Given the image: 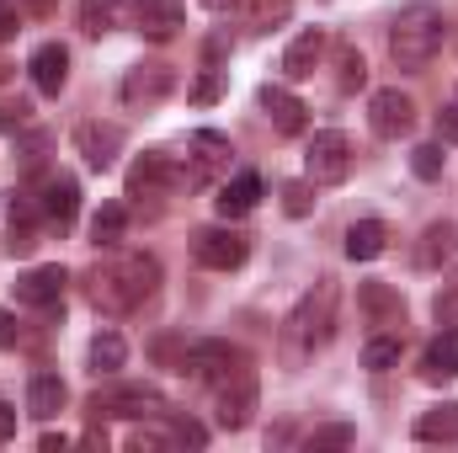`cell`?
<instances>
[{
	"instance_id": "cell-46",
	"label": "cell",
	"mask_w": 458,
	"mask_h": 453,
	"mask_svg": "<svg viewBox=\"0 0 458 453\" xmlns=\"http://www.w3.org/2000/svg\"><path fill=\"white\" fill-rule=\"evenodd\" d=\"M208 11H234V0H203Z\"/></svg>"
},
{
	"instance_id": "cell-31",
	"label": "cell",
	"mask_w": 458,
	"mask_h": 453,
	"mask_svg": "<svg viewBox=\"0 0 458 453\" xmlns=\"http://www.w3.org/2000/svg\"><path fill=\"white\" fill-rule=\"evenodd\" d=\"M123 363H128V341L117 337V331H102V337L91 341V373H107L113 379Z\"/></svg>"
},
{
	"instance_id": "cell-21",
	"label": "cell",
	"mask_w": 458,
	"mask_h": 453,
	"mask_svg": "<svg viewBox=\"0 0 458 453\" xmlns=\"http://www.w3.org/2000/svg\"><path fill=\"white\" fill-rule=\"evenodd\" d=\"M421 379H427V384H448V379H458V331L454 326L427 341V352H421Z\"/></svg>"
},
{
	"instance_id": "cell-22",
	"label": "cell",
	"mask_w": 458,
	"mask_h": 453,
	"mask_svg": "<svg viewBox=\"0 0 458 453\" xmlns=\"http://www.w3.org/2000/svg\"><path fill=\"white\" fill-rule=\"evenodd\" d=\"M454 256H458V225H454V219H437V225H427L421 245H416V267L437 272V267H443V261H454Z\"/></svg>"
},
{
	"instance_id": "cell-34",
	"label": "cell",
	"mask_w": 458,
	"mask_h": 453,
	"mask_svg": "<svg viewBox=\"0 0 458 453\" xmlns=\"http://www.w3.org/2000/svg\"><path fill=\"white\" fill-rule=\"evenodd\" d=\"M443 166H448L443 139H437V144H416V150H411V171H416L421 182H437V176H443Z\"/></svg>"
},
{
	"instance_id": "cell-44",
	"label": "cell",
	"mask_w": 458,
	"mask_h": 453,
	"mask_svg": "<svg viewBox=\"0 0 458 453\" xmlns=\"http://www.w3.org/2000/svg\"><path fill=\"white\" fill-rule=\"evenodd\" d=\"M38 449H43V453H64V449H70V438H64V432H43V438H38Z\"/></svg>"
},
{
	"instance_id": "cell-38",
	"label": "cell",
	"mask_w": 458,
	"mask_h": 453,
	"mask_svg": "<svg viewBox=\"0 0 458 453\" xmlns=\"http://www.w3.org/2000/svg\"><path fill=\"white\" fill-rule=\"evenodd\" d=\"M219 97H225V75H219V70L208 64V70L198 75V86H192V102H198V107H214Z\"/></svg>"
},
{
	"instance_id": "cell-2",
	"label": "cell",
	"mask_w": 458,
	"mask_h": 453,
	"mask_svg": "<svg viewBox=\"0 0 458 453\" xmlns=\"http://www.w3.org/2000/svg\"><path fill=\"white\" fill-rule=\"evenodd\" d=\"M336 337V283L320 278L283 321V363L288 368H304L326 341Z\"/></svg>"
},
{
	"instance_id": "cell-28",
	"label": "cell",
	"mask_w": 458,
	"mask_h": 453,
	"mask_svg": "<svg viewBox=\"0 0 458 453\" xmlns=\"http://www.w3.org/2000/svg\"><path fill=\"white\" fill-rule=\"evenodd\" d=\"M384 245H389L384 219H357V225L346 229V256L352 261H373V256H384Z\"/></svg>"
},
{
	"instance_id": "cell-11",
	"label": "cell",
	"mask_w": 458,
	"mask_h": 453,
	"mask_svg": "<svg viewBox=\"0 0 458 453\" xmlns=\"http://www.w3.org/2000/svg\"><path fill=\"white\" fill-rule=\"evenodd\" d=\"M38 209H43V225L54 229H70L75 214H81V182L70 171H48L38 182Z\"/></svg>"
},
{
	"instance_id": "cell-4",
	"label": "cell",
	"mask_w": 458,
	"mask_h": 453,
	"mask_svg": "<svg viewBox=\"0 0 458 453\" xmlns=\"http://www.w3.org/2000/svg\"><path fill=\"white\" fill-rule=\"evenodd\" d=\"M240 368H250V357H245V346H234V341H219V337H203V341H187L182 346V357H176V373H187L192 384H225L234 379Z\"/></svg>"
},
{
	"instance_id": "cell-42",
	"label": "cell",
	"mask_w": 458,
	"mask_h": 453,
	"mask_svg": "<svg viewBox=\"0 0 458 453\" xmlns=\"http://www.w3.org/2000/svg\"><path fill=\"white\" fill-rule=\"evenodd\" d=\"M21 341V326H16V315L11 310H0V352H11Z\"/></svg>"
},
{
	"instance_id": "cell-5",
	"label": "cell",
	"mask_w": 458,
	"mask_h": 453,
	"mask_svg": "<svg viewBox=\"0 0 458 453\" xmlns=\"http://www.w3.org/2000/svg\"><path fill=\"white\" fill-rule=\"evenodd\" d=\"M86 411L97 416V422H149V416H165V395L155 389V384H107V389H97L91 400H86Z\"/></svg>"
},
{
	"instance_id": "cell-48",
	"label": "cell",
	"mask_w": 458,
	"mask_h": 453,
	"mask_svg": "<svg viewBox=\"0 0 458 453\" xmlns=\"http://www.w3.org/2000/svg\"><path fill=\"white\" fill-rule=\"evenodd\" d=\"M27 5H48V0H27Z\"/></svg>"
},
{
	"instance_id": "cell-47",
	"label": "cell",
	"mask_w": 458,
	"mask_h": 453,
	"mask_svg": "<svg viewBox=\"0 0 458 453\" xmlns=\"http://www.w3.org/2000/svg\"><path fill=\"white\" fill-rule=\"evenodd\" d=\"M5 81H11V64H0V86H5Z\"/></svg>"
},
{
	"instance_id": "cell-16",
	"label": "cell",
	"mask_w": 458,
	"mask_h": 453,
	"mask_svg": "<svg viewBox=\"0 0 458 453\" xmlns=\"http://www.w3.org/2000/svg\"><path fill=\"white\" fill-rule=\"evenodd\" d=\"M27 75H32V86L43 97H59L64 81H70V48L64 43H38L32 59H27Z\"/></svg>"
},
{
	"instance_id": "cell-39",
	"label": "cell",
	"mask_w": 458,
	"mask_h": 453,
	"mask_svg": "<svg viewBox=\"0 0 458 453\" xmlns=\"http://www.w3.org/2000/svg\"><path fill=\"white\" fill-rule=\"evenodd\" d=\"M171 443H176V449H203L208 432H203L198 422H171Z\"/></svg>"
},
{
	"instance_id": "cell-9",
	"label": "cell",
	"mask_w": 458,
	"mask_h": 453,
	"mask_svg": "<svg viewBox=\"0 0 458 453\" xmlns=\"http://www.w3.org/2000/svg\"><path fill=\"white\" fill-rule=\"evenodd\" d=\"M192 256H198V267H208V272H234V267L250 256V240L229 225H214V229H198V235H192Z\"/></svg>"
},
{
	"instance_id": "cell-29",
	"label": "cell",
	"mask_w": 458,
	"mask_h": 453,
	"mask_svg": "<svg viewBox=\"0 0 458 453\" xmlns=\"http://www.w3.org/2000/svg\"><path fill=\"white\" fill-rule=\"evenodd\" d=\"M128 235V209L123 203H102V214L91 219V245L102 251H117V240Z\"/></svg>"
},
{
	"instance_id": "cell-30",
	"label": "cell",
	"mask_w": 458,
	"mask_h": 453,
	"mask_svg": "<svg viewBox=\"0 0 458 453\" xmlns=\"http://www.w3.org/2000/svg\"><path fill=\"white\" fill-rule=\"evenodd\" d=\"M400 352H405V341L400 337H368L362 341V368L368 373H389V368H400Z\"/></svg>"
},
{
	"instance_id": "cell-7",
	"label": "cell",
	"mask_w": 458,
	"mask_h": 453,
	"mask_svg": "<svg viewBox=\"0 0 458 453\" xmlns=\"http://www.w3.org/2000/svg\"><path fill=\"white\" fill-rule=\"evenodd\" d=\"M176 187H187V166H176L165 150H149L128 166V198H165Z\"/></svg>"
},
{
	"instance_id": "cell-36",
	"label": "cell",
	"mask_w": 458,
	"mask_h": 453,
	"mask_svg": "<svg viewBox=\"0 0 458 453\" xmlns=\"http://www.w3.org/2000/svg\"><path fill=\"white\" fill-rule=\"evenodd\" d=\"M432 315H437V326H458V272L437 288V299H432Z\"/></svg>"
},
{
	"instance_id": "cell-25",
	"label": "cell",
	"mask_w": 458,
	"mask_h": 453,
	"mask_svg": "<svg viewBox=\"0 0 458 453\" xmlns=\"http://www.w3.org/2000/svg\"><path fill=\"white\" fill-rule=\"evenodd\" d=\"M38 219H43L38 198H11V240H5L11 256H27L38 245Z\"/></svg>"
},
{
	"instance_id": "cell-33",
	"label": "cell",
	"mask_w": 458,
	"mask_h": 453,
	"mask_svg": "<svg viewBox=\"0 0 458 453\" xmlns=\"http://www.w3.org/2000/svg\"><path fill=\"white\" fill-rule=\"evenodd\" d=\"M117 27V0H81V32L86 38H102Z\"/></svg>"
},
{
	"instance_id": "cell-15",
	"label": "cell",
	"mask_w": 458,
	"mask_h": 453,
	"mask_svg": "<svg viewBox=\"0 0 458 453\" xmlns=\"http://www.w3.org/2000/svg\"><path fill=\"white\" fill-rule=\"evenodd\" d=\"M75 150L86 155L91 171H113L117 150H123V128H117V123H81V128H75Z\"/></svg>"
},
{
	"instance_id": "cell-17",
	"label": "cell",
	"mask_w": 458,
	"mask_h": 453,
	"mask_svg": "<svg viewBox=\"0 0 458 453\" xmlns=\"http://www.w3.org/2000/svg\"><path fill=\"white\" fill-rule=\"evenodd\" d=\"M133 27H139L149 43H171V38L187 27V11H182V0H144V11L133 16Z\"/></svg>"
},
{
	"instance_id": "cell-13",
	"label": "cell",
	"mask_w": 458,
	"mask_h": 453,
	"mask_svg": "<svg viewBox=\"0 0 458 453\" xmlns=\"http://www.w3.org/2000/svg\"><path fill=\"white\" fill-rule=\"evenodd\" d=\"M229 139L214 128H198L192 133V155H187V187H208L219 171H229Z\"/></svg>"
},
{
	"instance_id": "cell-35",
	"label": "cell",
	"mask_w": 458,
	"mask_h": 453,
	"mask_svg": "<svg viewBox=\"0 0 458 453\" xmlns=\"http://www.w3.org/2000/svg\"><path fill=\"white\" fill-rule=\"evenodd\" d=\"M357 443V432L346 427V422H336V427H315L310 432V453H320V449H352Z\"/></svg>"
},
{
	"instance_id": "cell-3",
	"label": "cell",
	"mask_w": 458,
	"mask_h": 453,
	"mask_svg": "<svg viewBox=\"0 0 458 453\" xmlns=\"http://www.w3.org/2000/svg\"><path fill=\"white\" fill-rule=\"evenodd\" d=\"M443 43H448V16L437 5H427V0L405 5L394 16V27H389V54H394L400 70H427L443 54Z\"/></svg>"
},
{
	"instance_id": "cell-1",
	"label": "cell",
	"mask_w": 458,
	"mask_h": 453,
	"mask_svg": "<svg viewBox=\"0 0 458 453\" xmlns=\"http://www.w3.org/2000/svg\"><path fill=\"white\" fill-rule=\"evenodd\" d=\"M160 288V261L149 251H113L86 272V299L97 315H133Z\"/></svg>"
},
{
	"instance_id": "cell-18",
	"label": "cell",
	"mask_w": 458,
	"mask_h": 453,
	"mask_svg": "<svg viewBox=\"0 0 458 453\" xmlns=\"http://www.w3.org/2000/svg\"><path fill=\"white\" fill-rule=\"evenodd\" d=\"M320 59H326V32H320V27H304V32L288 43V54H283V75H288V81H310V75L320 70Z\"/></svg>"
},
{
	"instance_id": "cell-20",
	"label": "cell",
	"mask_w": 458,
	"mask_h": 453,
	"mask_svg": "<svg viewBox=\"0 0 458 453\" xmlns=\"http://www.w3.org/2000/svg\"><path fill=\"white\" fill-rule=\"evenodd\" d=\"M261 113L272 117L277 133H304V123H310V107L288 86H261Z\"/></svg>"
},
{
	"instance_id": "cell-40",
	"label": "cell",
	"mask_w": 458,
	"mask_h": 453,
	"mask_svg": "<svg viewBox=\"0 0 458 453\" xmlns=\"http://www.w3.org/2000/svg\"><path fill=\"white\" fill-rule=\"evenodd\" d=\"M27 117H32V107L16 97V102H0V133H16V128H27Z\"/></svg>"
},
{
	"instance_id": "cell-43",
	"label": "cell",
	"mask_w": 458,
	"mask_h": 453,
	"mask_svg": "<svg viewBox=\"0 0 458 453\" xmlns=\"http://www.w3.org/2000/svg\"><path fill=\"white\" fill-rule=\"evenodd\" d=\"M5 38H16V5L11 0H0V43Z\"/></svg>"
},
{
	"instance_id": "cell-32",
	"label": "cell",
	"mask_w": 458,
	"mask_h": 453,
	"mask_svg": "<svg viewBox=\"0 0 458 453\" xmlns=\"http://www.w3.org/2000/svg\"><path fill=\"white\" fill-rule=\"evenodd\" d=\"M336 86L342 91H362L368 86V64H362V54L352 43H336Z\"/></svg>"
},
{
	"instance_id": "cell-24",
	"label": "cell",
	"mask_w": 458,
	"mask_h": 453,
	"mask_svg": "<svg viewBox=\"0 0 458 453\" xmlns=\"http://www.w3.org/2000/svg\"><path fill=\"white\" fill-rule=\"evenodd\" d=\"M64 400H70V389H64L59 373H32V384H27V411H32L38 422H54V416L64 411Z\"/></svg>"
},
{
	"instance_id": "cell-8",
	"label": "cell",
	"mask_w": 458,
	"mask_h": 453,
	"mask_svg": "<svg viewBox=\"0 0 458 453\" xmlns=\"http://www.w3.org/2000/svg\"><path fill=\"white\" fill-rule=\"evenodd\" d=\"M256 406H261V384H256V373H250V368H240L234 379H225V384H219L214 422H219L225 432H240V427H250Z\"/></svg>"
},
{
	"instance_id": "cell-12",
	"label": "cell",
	"mask_w": 458,
	"mask_h": 453,
	"mask_svg": "<svg viewBox=\"0 0 458 453\" xmlns=\"http://www.w3.org/2000/svg\"><path fill=\"white\" fill-rule=\"evenodd\" d=\"M171 91H176V70H171V64H133V70L123 75V86H117L123 107H155V102H165Z\"/></svg>"
},
{
	"instance_id": "cell-41",
	"label": "cell",
	"mask_w": 458,
	"mask_h": 453,
	"mask_svg": "<svg viewBox=\"0 0 458 453\" xmlns=\"http://www.w3.org/2000/svg\"><path fill=\"white\" fill-rule=\"evenodd\" d=\"M437 139H443V144H458V102H448V107L437 113Z\"/></svg>"
},
{
	"instance_id": "cell-23",
	"label": "cell",
	"mask_w": 458,
	"mask_h": 453,
	"mask_svg": "<svg viewBox=\"0 0 458 453\" xmlns=\"http://www.w3.org/2000/svg\"><path fill=\"white\" fill-rule=\"evenodd\" d=\"M357 304H362V315H368L373 326H400V321H405V299H400V288H389V283H362Z\"/></svg>"
},
{
	"instance_id": "cell-27",
	"label": "cell",
	"mask_w": 458,
	"mask_h": 453,
	"mask_svg": "<svg viewBox=\"0 0 458 453\" xmlns=\"http://www.w3.org/2000/svg\"><path fill=\"white\" fill-rule=\"evenodd\" d=\"M416 438L421 443H458V400H443L432 411L416 416Z\"/></svg>"
},
{
	"instance_id": "cell-6",
	"label": "cell",
	"mask_w": 458,
	"mask_h": 453,
	"mask_svg": "<svg viewBox=\"0 0 458 453\" xmlns=\"http://www.w3.org/2000/svg\"><path fill=\"white\" fill-rule=\"evenodd\" d=\"M304 166H310V182L315 187H336L352 176V139L342 128H320L304 150Z\"/></svg>"
},
{
	"instance_id": "cell-26",
	"label": "cell",
	"mask_w": 458,
	"mask_h": 453,
	"mask_svg": "<svg viewBox=\"0 0 458 453\" xmlns=\"http://www.w3.org/2000/svg\"><path fill=\"white\" fill-rule=\"evenodd\" d=\"M234 16L250 27V32H272L293 16V0H234Z\"/></svg>"
},
{
	"instance_id": "cell-37",
	"label": "cell",
	"mask_w": 458,
	"mask_h": 453,
	"mask_svg": "<svg viewBox=\"0 0 458 453\" xmlns=\"http://www.w3.org/2000/svg\"><path fill=\"white\" fill-rule=\"evenodd\" d=\"M283 209H288L293 219H304V214L315 209V182H288V187H283Z\"/></svg>"
},
{
	"instance_id": "cell-19",
	"label": "cell",
	"mask_w": 458,
	"mask_h": 453,
	"mask_svg": "<svg viewBox=\"0 0 458 453\" xmlns=\"http://www.w3.org/2000/svg\"><path fill=\"white\" fill-rule=\"evenodd\" d=\"M256 203H261V176L256 171H234L225 187H219V198H214L219 219H245Z\"/></svg>"
},
{
	"instance_id": "cell-14",
	"label": "cell",
	"mask_w": 458,
	"mask_h": 453,
	"mask_svg": "<svg viewBox=\"0 0 458 453\" xmlns=\"http://www.w3.org/2000/svg\"><path fill=\"white\" fill-rule=\"evenodd\" d=\"M64 288H70V272H64L59 261L32 267V272H21V278H16V299H21V304H32V310H54V304L64 299Z\"/></svg>"
},
{
	"instance_id": "cell-45",
	"label": "cell",
	"mask_w": 458,
	"mask_h": 453,
	"mask_svg": "<svg viewBox=\"0 0 458 453\" xmlns=\"http://www.w3.org/2000/svg\"><path fill=\"white\" fill-rule=\"evenodd\" d=\"M11 432H16V411H11V406H5V400H0V443H5V438H11Z\"/></svg>"
},
{
	"instance_id": "cell-10",
	"label": "cell",
	"mask_w": 458,
	"mask_h": 453,
	"mask_svg": "<svg viewBox=\"0 0 458 453\" xmlns=\"http://www.w3.org/2000/svg\"><path fill=\"white\" fill-rule=\"evenodd\" d=\"M368 128H373L378 139H405V133L416 128V102H411L400 86L373 91V97H368Z\"/></svg>"
}]
</instances>
